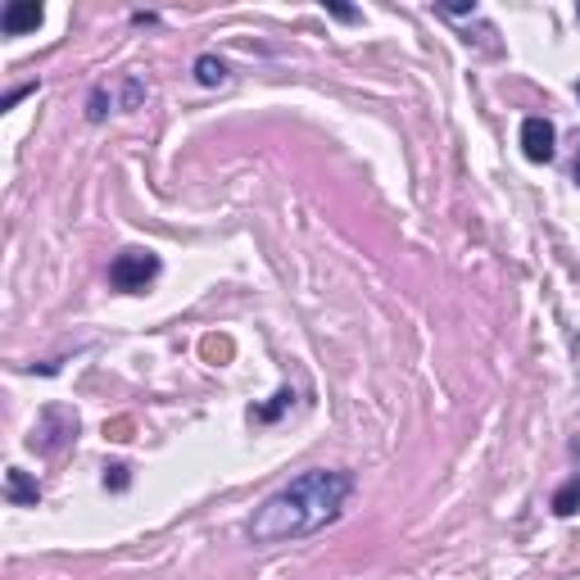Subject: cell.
I'll use <instances>...</instances> for the list:
<instances>
[{
	"label": "cell",
	"instance_id": "obj_3",
	"mask_svg": "<svg viewBox=\"0 0 580 580\" xmlns=\"http://www.w3.org/2000/svg\"><path fill=\"white\" fill-rule=\"evenodd\" d=\"M554 141H558V132H554L549 119H526L522 123V154L530 164H549L554 160Z\"/></svg>",
	"mask_w": 580,
	"mask_h": 580
},
{
	"label": "cell",
	"instance_id": "obj_2",
	"mask_svg": "<svg viewBox=\"0 0 580 580\" xmlns=\"http://www.w3.org/2000/svg\"><path fill=\"white\" fill-rule=\"evenodd\" d=\"M154 277H160V259H154L150 250H123L109 263V282L119 291H145Z\"/></svg>",
	"mask_w": 580,
	"mask_h": 580
},
{
	"label": "cell",
	"instance_id": "obj_9",
	"mask_svg": "<svg viewBox=\"0 0 580 580\" xmlns=\"http://www.w3.org/2000/svg\"><path fill=\"white\" fill-rule=\"evenodd\" d=\"M576 186H580V154H576Z\"/></svg>",
	"mask_w": 580,
	"mask_h": 580
},
{
	"label": "cell",
	"instance_id": "obj_7",
	"mask_svg": "<svg viewBox=\"0 0 580 580\" xmlns=\"http://www.w3.org/2000/svg\"><path fill=\"white\" fill-rule=\"evenodd\" d=\"M576 504H580V481H571V485H567V490L554 499V508H558L562 517H571V513H576Z\"/></svg>",
	"mask_w": 580,
	"mask_h": 580
},
{
	"label": "cell",
	"instance_id": "obj_6",
	"mask_svg": "<svg viewBox=\"0 0 580 580\" xmlns=\"http://www.w3.org/2000/svg\"><path fill=\"white\" fill-rule=\"evenodd\" d=\"M196 77H200L205 87H218V83H227V64L205 55V59H196Z\"/></svg>",
	"mask_w": 580,
	"mask_h": 580
},
{
	"label": "cell",
	"instance_id": "obj_5",
	"mask_svg": "<svg viewBox=\"0 0 580 580\" xmlns=\"http://www.w3.org/2000/svg\"><path fill=\"white\" fill-rule=\"evenodd\" d=\"M10 499H14V504H36V499H42V490H36V481H28V472H10Z\"/></svg>",
	"mask_w": 580,
	"mask_h": 580
},
{
	"label": "cell",
	"instance_id": "obj_4",
	"mask_svg": "<svg viewBox=\"0 0 580 580\" xmlns=\"http://www.w3.org/2000/svg\"><path fill=\"white\" fill-rule=\"evenodd\" d=\"M46 19V10L36 6V0H19V6H6V14H0V28H6V36H23V32H36Z\"/></svg>",
	"mask_w": 580,
	"mask_h": 580
},
{
	"label": "cell",
	"instance_id": "obj_1",
	"mask_svg": "<svg viewBox=\"0 0 580 580\" xmlns=\"http://www.w3.org/2000/svg\"><path fill=\"white\" fill-rule=\"evenodd\" d=\"M350 490H354L350 472H327V468L299 472L295 481H286L277 494H267L254 508V517L245 526L250 545L267 549V545H291V539L318 535L322 526H331L340 517Z\"/></svg>",
	"mask_w": 580,
	"mask_h": 580
},
{
	"label": "cell",
	"instance_id": "obj_8",
	"mask_svg": "<svg viewBox=\"0 0 580 580\" xmlns=\"http://www.w3.org/2000/svg\"><path fill=\"white\" fill-rule=\"evenodd\" d=\"M109 472H113V477H105V485H109V481H113V490L128 485V468H123V462H119V468H109Z\"/></svg>",
	"mask_w": 580,
	"mask_h": 580
},
{
	"label": "cell",
	"instance_id": "obj_10",
	"mask_svg": "<svg viewBox=\"0 0 580 580\" xmlns=\"http://www.w3.org/2000/svg\"><path fill=\"white\" fill-rule=\"evenodd\" d=\"M576 91H580V87H576Z\"/></svg>",
	"mask_w": 580,
	"mask_h": 580
}]
</instances>
